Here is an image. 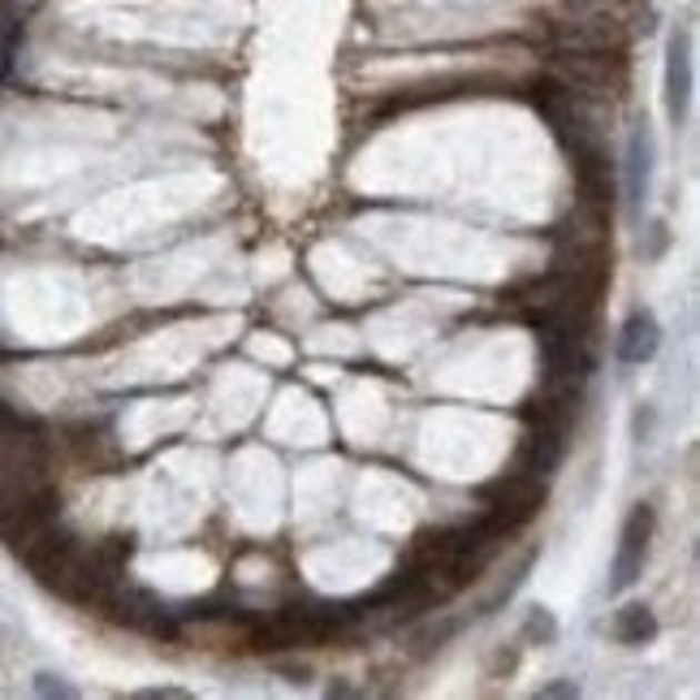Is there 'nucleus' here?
Instances as JSON below:
<instances>
[{"label":"nucleus","mask_w":700,"mask_h":700,"mask_svg":"<svg viewBox=\"0 0 700 700\" xmlns=\"http://www.w3.org/2000/svg\"><path fill=\"white\" fill-rule=\"evenodd\" d=\"M544 498H549L544 476H532V471H506L502 480L489 484V510H484V519L498 523L502 532H514V528H523L528 519L541 514Z\"/></svg>","instance_id":"1"},{"label":"nucleus","mask_w":700,"mask_h":700,"mask_svg":"<svg viewBox=\"0 0 700 700\" xmlns=\"http://www.w3.org/2000/svg\"><path fill=\"white\" fill-rule=\"evenodd\" d=\"M653 528H658V514H653V506H649V502L631 506V514L622 519L619 553H614V562H610V592H627L631 583L644 576V558H649Z\"/></svg>","instance_id":"2"},{"label":"nucleus","mask_w":700,"mask_h":700,"mask_svg":"<svg viewBox=\"0 0 700 700\" xmlns=\"http://www.w3.org/2000/svg\"><path fill=\"white\" fill-rule=\"evenodd\" d=\"M653 169H658V139L649 121H636L627 134V152H622V199L627 212L640 217L649 194H653Z\"/></svg>","instance_id":"3"},{"label":"nucleus","mask_w":700,"mask_h":700,"mask_svg":"<svg viewBox=\"0 0 700 700\" xmlns=\"http://www.w3.org/2000/svg\"><path fill=\"white\" fill-rule=\"evenodd\" d=\"M661 100L670 126H683L692 109V31L674 27L666 39V70H661Z\"/></svg>","instance_id":"4"},{"label":"nucleus","mask_w":700,"mask_h":700,"mask_svg":"<svg viewBox=\"0 0 700 700\" xmlns=\"http://www.w3.org/2000/svg\"><path fill=\"white\" fill-rule=\"evenodd\" d=\"M658 350H661L658 316H653L649 308H636L627 320H622V329H619V347H614L619 363H627V368L649 363V359H658Z\"/></svg>","instance_id":"5"},{"label":"nucleus","mask_w":700,"mask_h":700,"mask_svg":"<svg viewBox=\"0 0 700 700\" xmlns=\"http://www.w3.org/2000/svg\"><path fill=\"white\" fill-rule=\"evenodd\" d=\"M567 454V432H553V428H528L523 446H519V471H532V476H549L553 467L562 463Z\"/></svg>","instance_id":"6"},{"label":"nucleus","mask_w":700,"mask_h":700,"mask_svg":"<svg viewBox=\"0 0 700 700\" xmlns=\"http://www.w3.org/2000/svg\"><path fill=\"white\" fill-rule=\"evenodd\" d=\"M610 631H614V640H619L622 649H644V644H653L658 640V614L649 610V606H622L614 622H610Z\"/></svg>","instance_id":"7"},{"label":"nucleus","mask_w":700,"mask_h":700,"mask_svg":"<svg viewBox=\"0 0 700 700\" xmlns=\"http://www.w3.org/2000/svg\"><path fill=\"white\" fill-rule=\"evenodd\" d=\"M523 640L528 644H558V619L544 610V606H532L528 619H523Z\"/></svg>","instance_id":"8"},{"label":"nucleus","mask_w":700,"mask_h":700,"mask_svg":"<svg viewBox=\"0 0 700 700\" xmlns=\"http://www.w3.org/2000/svg\"><path fill=\"white\" fill-rule=\"evenodd\" d=\"M670 238H674V233H670L666 221H649V230H644V238H640V256H644L649 264L661 260V256L670 251Z\"/></svg>","instance_id":"9"},{"label":"nucleus","mask_w":700,"mask_h":700,"mask_svg":"<svg viewBox=\"0 0 700 700\" xmlns=\"http://www.w3.org/2000/svg\"><path fill=\"white\" fill-rule=\"evenodd\" d=\"M653 432H658V411H653V402H640V407L631 411V437H636L640 446H649Z\"/></svg>","instance_id":"10"},{"label":"nucleus","mask_w":700,"mask_h":700,"mask_svg":"<svg viewBox=\"0 0 700 700\" xmlns=\"http://www.w3.org/2000/svg\"><path fill=\"white\" fill-rule=\"evenodd\" d=\"M36 692L39 697H61V700L78 697L74 683H66V679H57V674H36Z\"/></svg>","instance_id":"11"},{"label":"nucleus","mask_w":700,"mask_h":700,"mask_svg":"<svg viewBox=\"0 0 700 700\" xmlns=\"http://www.w3.org/2000/svg\"><path fill=\"white\" fill-rule=\"evenodd\" d=\"M541 700H576L580 697V683L576 679H553V683H541Z\"/></svg>","instance_id":"12"},{"label":"nucleus","mask_w":700,"mask_h":700,"mask_svg":"<svg viewBox=\"0 0 700 700\" xmlns=\"http://www.w3.org/2000/svg\"><path fill=\"white\" fill-rule=\"evenodd\" d=\"M139 700H191L187 688H143V692H134Z\"/></svg>","instance_id":"13"}]
</instances>
